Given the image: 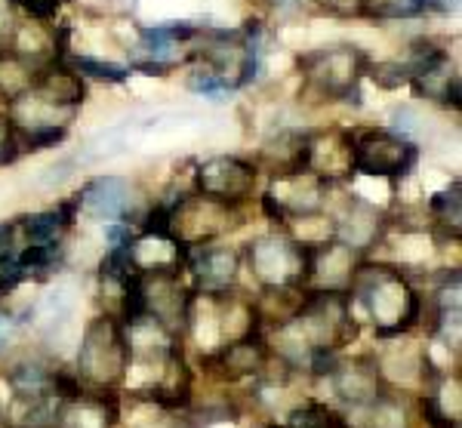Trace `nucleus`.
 Wrapping results in <instances>:
<instances>
[{
	"mask_svg": "<svg viewBox=\"0 0 462 428\" xmlns=\"http://www.w3.org/2000/svg\"><path fill=\"white\" fill-rule=\"evenodd\" d=\"M348 302L357 305L379 340L407 336L422 321V293L392 265L361 262L348 287Z\"/></svg>",
	"mask_w": 462,
	"mask_h": 428,
	"instance_id": "nucleus-1",
	"label": "nucleus"
},
{
	"mask_svg": "<svg viewBox=\"0 0 462 428\" xmlns=\"http://www.w3.org/2000/svg\"><path fill=\"white\" fill-rule=\"evenodd\" d=\"M130 377V342L124 321L99 314L84 327L74 355V379L89 392H121Z\"/></svg>",
	"mask_w": 462,
	"mask_h": 428,
	"instance_id": "nucleus-2",
	"label": "nucleus"
},
{
	"mask_svg": "<svg viewBox=\"0 0 462 428\" xmlns=\"http://www.w3.org/2000/svg\"><path fill=\"white\" fill-rule=\"evenodd\" d=\"M241 259L247 262L250 274L263 290H305L311 244H302L284 231H272V235L250 240Z\"/></svg>",
	"mask_w": 462,
	"mask_h": 428,
	"instance_id": "nucleus-3",
	"label": "nucleus"
},
{
	"mask_svg": "<svg viewBox=\"0 0 462 428\" xmlns=\"http://www.w3.org/2000/svg\"><path fill=\"white\" fill-rule=\"evenodd\" d=\"M305 87L330 102H357V84L367 74V56L352 43L315 50L302 59Z\"/></svg>",
	"mask_w": 462,
	"mask_h": 428,
	"instance_id": "nucleus-4",
	"label": "nucleus"
},
{
	"mask_svg": "<svg viewBox=\"0 0 462 428\" xmlns=\"http://www.w3.org/2000/svg\"><path fill=\"white\" fill-rule=\"evenodd\" d=\"M161 216H163V228H167V237L179 244L182 250L198 244H210L219 235H226L231 216H235V207H226L219 200L207 198V194H185L176 204H161Z\"/></svg>",
	"mask_w": 462,
	"mask_h": 428,
	"instance_id": "nucleus-5",
	"label": "nucleus"
},
{
	"mask_svg": "<svg viewBox=\"0 0 462 428\" xmlns=\"http://www.w3.org/2000/svg\"><path fill=\"white\" fill-rule=\"evenodd\" d=\"M420 161V145L394 130H367L352 136V170L370 179H404Z\"/></svg>",
	"mask_w": 462,
	"mask_h": 428,
	"instance_id": "nucleus-6",
	"label": "nucleus"
},
{
	"mask_svg": "<svg viewBox=\"0 0 462 428\" xmlns=\"http://www.w3.org/2000/svg\"><path fill=\"white\" fill-rule=\"evenodd\" d=\"M327 179L315 176L311 170H296L287 176H272V189L265 191V209L274 222H296L320 216L327 207V194H330Z\"/></svg>",
	"mask_w": 462,
	"mask_h": 428,
	"instance_id": "nucleus-7",
	"label": "nucleus"
},
{
	"mask_svg": "<svg viewBox=\"0 0 462 428\" xmlns=\"http://www.w3.org/2000/svg\"><path fill=\"white\" fill-rule=\"evenodd\" d=\"M256 179H259V167L253 161H244V157L235 154H219L204 161L195 172V185L200 194L219 200L226 207H237L244 200L253 198L256 191Z\"/></svg>",
	"mask_w": 462,
	"mask_h": 428,
	"instance_id": "nucleus-8",
	"label": "nucleus"
},
{
	"mask_svg": "<svg viewBox=\"0 0 462 428\" xmlns=\"http://www.w3.org/2000/svg\"><path fill=\"white\" fill-rule=\"evenodd\" d=\"M200 59L207 62V74H213L226 89L244 87L256 71V47L250 34L241 32H210L200 43Z\"/></svg>",
	"mask_w": 462,
	"mask_h": 428,
	"instance_id": "nucleus-9",
	"label": "nucleus"
},
{
	"mask_svg": "<svg viewBox=\"0 0 462 428\" xmlns=\"http://www.w3.org/2000/svg\"><path fill=\"white\" fill-rule=\"evenodd\" d=\"M200 367H204L207 373H213L219 382L263 379V373L272 367V349H268L265 330L241 336V340L210 351V355L200 358Z\"/></svg>",
	"mask_w": 462,
	"mask_h": 428,
	"instance_id": "nucleus-10",
	"label": "nucleus"
},
{
	"mask_svg": "<svg viewBox=\"0 0 462 428\" xmlns=\"http://www.w3.org/2000/svg\"><path fill=\"white\" fill-rule=\"evenodd\" d=\"M320 379H327L333 397L348 410H357L364 404L383 397L389 388H385L383 377H379V367L374 355H355V358H337L327 373Z\"/></svg>",
	"mask_w": 462,
	"mask_h": 428,
	"instance_id": "nucleus-11",
	"label": "nucleus"
},
{
	"mask_svg": "<svg viewBox=\"0 0 462 428\" xmlns=\"http://www.w3.org/2000/svg\"><path fill=\"white\" fill-rule=\"evenodd\" d=\"M117 423H121L117 392H89L80 386L74 395L56 401L50 428H117Z\"/></svg>",
	"mask_w": 462,
	"mask_h": 428,
	"instance_id": "nucleus-12",
	"label": "nucleus"
},
{
	"mask_svg": "<svg viewBox=\"0 0 462 428\" xmlns=\"http://www.w3.org/2000/svg\"><path fill=\"white\" fill-rule=\"evenodd\" d=\"M241 253L222 247L210 240V244H198L182 250V268L191 272L200 293H222V290H235L237 274H241Z\"/></svg>",
	"mask_w": 462,
	"mask_h": 428,
	"instance_id": "nucleus-13",
	"label": "nucleus"
},
{
	"mask_svg": "<svg viewBox=\"0 0 462 428\" xmlns=\"http://www.w3.org/2000/svg\"><path fill=\"white\" fill-rule=\"evenodd\" d=\"M78 209L87 216L111 225H121L130 219L133 204H136V189L124 176H96L93 182L84 185V191L74 198Z\"/></svg>",
	"mask_w": 462,
	"mask_h": 428,
	"instance_id": "nucleus-14",
	"label": "nucleus"
},
{
	"mask_svg": "<svg viewBox=\"0 0 462 428\" xmlns=\"http://www.w3.org/2000/svg\"><path fill=\"white\" fill-rule=\"evenodd\" d=\"M305 170L315 176L337 182V179L355 176L352 170V136L342 130H327L311 136L309 133V152H305Z\"/></svg>",
	"mask_w": 462,
	"mask_h": 428,
	"instance_id": "nucleus-15",
	"label": "nucleus"
},
{
	"mask_svg": "<svg viewBox=\"0 0 462 428\" xmlns=\"http://www.w3.org/2000/svg\"><path fill=\"white\" fill-rule=\"evenodd\" d=\"M410 84L416 87L420 96H426V99L438 102V105H453V108L459 105V78H457V71H453L447 52L438 56L435 62L422 65L420 71H413Z\"/></svg>",
	"mask_w": 462,
	"mask_h": 428,
	"instance_id": "nucleus-16",
	"label": "nucleus"
},
{
	"mask_svg": "<svg viewBox=\"0 0 462 428\" xmlns=\"http://www.w3.org/2000/svg\"><path fill=\"white\" fill-rule=\"evenodd\" d=\"M305 152H309V133L281 130L263 145V163L272 170V176L305 170Z\"/></svg>",
	"mask_w": 462,
	"mask_h": 428,
	"instance_id": "nucleus-17",
	"label": "nucleus"
},
{
	"mask_svg": "<svg viewBox=\"0 0 462 428\" xmlns=\"http://www.w3.org/2000/svg\"><path fill=\"white\" fill-rule=\"evenodd\" d=\"M74 309H78L74 290L71 287H53L47 296L34 302V309H32L34 327L41 330V333H53L59 324H69V321L74 318Z\"/></svg>",
	"mask_w": 462,
	"mask_h": 428,
	"instance_id": "nucleus-18",
	"label": "nucleus"
},
{
	"mask_svg": "<svg viewBox=\"0 0 462 428\" xmlns=\"http://www.w3.org/2000/svg\"><path fill=\"white\" fill-rule=\"evenodd\" d=\"M459 179H453L444 191H438L435 198L429 200V216L431 225L441 228V235L447 240H459V228H462V198H459Z\"/></svg>",
	"mask_w": 462,
	"mask_h": 428,
	"instance_id": "nucleus-19",
	"label": "nucleus"
},
{
	"mask_svg": "<svg viewBox=\"0 0 462 428\" xmlns=\"http://www.w3.org/2000/svg\"><path fill=\"white\" fill-rule=\"evenodd\" d=\"M126 139H130V126H126V124L96 133V136L89 139L84 148H80L78 161L80 163H96V161H106V157L121 154L124 148H126Z\"/></svg>",
	"mask_w": 462,
	"mask_h": 428,
	"instance_id": "nucleus-20",
	"label": "nucleus"
},
{
	"mask_svg": "<svg viewBox=\"0 0 462 428\" xmlns=\"http://www.w3.org/2000/svg\"><path fill=\"white\" fill-rule=\"evenodd\" d=\"M426 6H429V0H367V13H370V16H383V19L420 16Z\"/></svg>",
	"mask_w": 462,
	"mask_h": 428,
	"instance_id": "nucleus-21",
	"label": "nucleus"
},
{
	"mask_svg": "<svg viewBox=\"0 0 462 428\" xmlns=\"http://www.w3.org/2000/svg\"><path fill=\"white\" fill-rule=\"evenodd\" d=\"M145 407L152 410V416L136 428H195L189 410H167V407H154V404H145Z\"/></svg>",
	"mask_w": 462,
	"mask_h": 428,
	"instance_id": "nucleus-22",
	"label": "nucleus"
},
{
	"mask_svg": "<svg viewBox=\"0 0 462 428\" xmlns=\"http://www.w3.org/2000/svg\"><path fill=\"white\" fill-rule=\"evenodd\" d=\"M74 71L87 74V78H96V80H108V84H121L126 78V69H121V65L96 62V59H74Z\"/></svg>",
	"mask_w": 462,
	"mask_h": 428,
	"instance_id": "nucleus-23",
	"label": "nucleus"
},
{
	"mask_svg": "<svg viewBox=\"0 0 462 428\" xmlns=\"http://www.w3.org/2000/svg\"><path fill=\"white\" fill-rule=\"evenodd\" d=\"M367 71H370V78L385 89L410 84V71H407V65H401V62H379V65H374V69L367 65Z\"/></svg>",
	"mask_w": 462,
	"mask_h": 428,
	"instance_id": "nucleus-24",
	"label": "nucleus"
},
{
	"mask_svg": "<svg viewBox=\"0 0 462 428\" xmlns=\"http://www.w3.org/2000/svg\"><path fill=\"white\" fill-rule=\"evenodd\" d=\"M19 157V139L16 126L6 115H0V163H13Z\"/></svg>",
	"mask_w": 462,
	"mask_h": 428,
	"instance_id": "nucleus-25",
	"label": "nucleus"
},
{
	"mask_svg": "<svg viewBox=\"0 0 462 428\" xmlns=\"http://www.w3.org/2000/svg\"><path fill=\"white\" fill-rule=\"evenodd\" d=\"M320 10L333 13V16L352 19V16H364L367 13V0H315Z\"/></svg>",
	"mask_w": 462,
	"mask_h": 428,
	"instance_id": "nucleus-26",
	"label": "nucleus"
},
{
	"mask_svg": "<svg viewBox=\"0 0 462 428\" xmlns=\"http://www.w3.org/2000/svg\"><path fill=\"white\" fill-rule=\"evenodd\" d=\"M74 167H78V161H59L37 176V185H41V189H56V185H62L65 179H71Z\"/></svg>",
	"mask_w": 462,
	"mask_h": 428,
	"instance_id": "nucleus-27",
	"label": "nucleus"
},
{
	"mask_svg": "<svg viewBox=\"0 0 462 428\" xmlns=\"http://www.w3.org/2000/svg\"><path fill=\"white\" fill-rule=\"evenodd\" d=\"M19 333H22V321L16 314L0 312V351L10 349V345L19 340Z\"/></svg>",
	"mask_w": 462,
	"mask_h": 428,
	"instance_id": "nucleus-28",
	"label": "nucleus"
},
{
	"mask_svg": "<svg viewBox=\"0 0 462 428\" xmlns=\"http://www.w3.org/2000/svg\"><path fill=\"white\" fill-rule=\"evenodd\" d=\"M0 428H13L10 425V413H6V404L0 401Z\"/></svg>",
	"mask_w": 462,
	"mask_h": 428,
	"instance_id": "nucleus-29",
	"label": "nucleus"
},
{
	"mask_svg": "<svg viewBox=\"0 0 462 428\" xmlns=\"http://www.w3.org/2000/svg\"><path fill=\"white\" fill-rule=\"evenodd\" d=\"M263 428H281V425H274V423H268V425H263Z\"/></svg>",
	"mask_w": 462,
	"mask_h": 428,
	"instance_id": "nucleus-30",
	"label": "nucleus"
},
{
	"mask_svg": "<svg viewBox=\"0 0 462 428\" xmlns=\"http://www.w3.org/2000/svg\"><path fill=\"white\" fill-rule=\"evenodd\" d=\"M47 428H50V425H47Z\"/></svg>",
	"mask_w": 462,
	"mask_h": 428,
	"instance_id": "nucleus-31",
	"label": "nucleus"
}]
</instances>
